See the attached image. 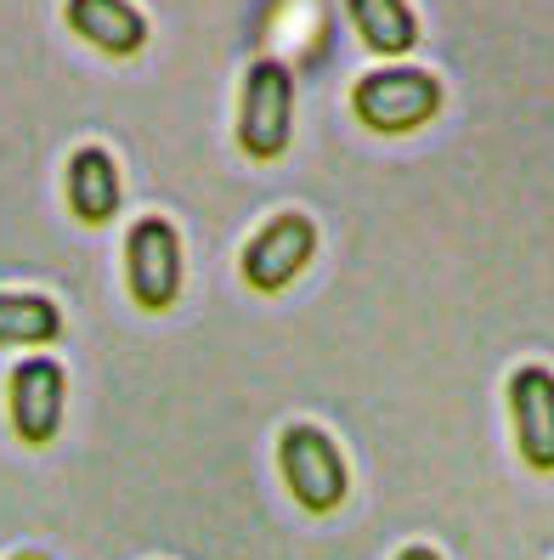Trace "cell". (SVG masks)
<instances>
[{"label": "cell", "mask_w": 554, "mask_h": 560, "mask_svg": "<svg viewBox=\"0 0 554 560\" xmlns=\"http://www.w3.org/2000/svg\"><path fill=\"white\" fill-rule=\"evenodd\" d=\"M397 560H441V555H436V549H431V544H408V549H402V555H397Z\"/></svg>", "instance_id": "12"}, {"label": "cell", "mask_w": 554, "mask_h": 560, "mask_svg": "<svg viewBox=\"0 0 554 560\" xmlns=\"http://www.w3.org/2000/svg\"><path fill=\"white\" fill-rule=\"evenodd\" d=\"M62 335V312L46 294H0V346H46Z\"/></svg>", "instance_id": "11"}, {"label": "cell", "mask_w": 554, "mask_h": 560, "mask_svg": "<svg viewBox=\"0 0 554 560\" xmlns=\"http://www.w3.org/2000/svg\"><path fill=\"white\" fill-rule=\"evenodd\" d=\"M436 108H441V80L425 69H374L351 91V114L379 137L419 130L425 119H436Z\"/></svg>", "instance_id": "1"}, {"label": "cell", "mask_w": 554, "mask_h": 560, "mask_svg": "<svg viewBox=\"0 0 554 560\" xmlns=\"http://www.w3.org/2000/svg\"><path fill=\"white\" fill-rule=\"evenodd\" d=\"M12 560H51V555H35V549H23V555H12Z\"/></svg>", "instance_id": "13"}, {"label": "cell", "mask_w": 554, "mask_h": 560, "mask_svg": "<svg viewBox=\"0 0 554 560\" xmlns=\"http://www.w3.org/2000/svg\"><path fill=\"white\" fill-rule=\"evenodd\" d=\"M62 390H69V380H62V362L51 357H28L12 369V424H17V436L28 447H46L57 436V424H62Z\"/></svg>", "instance_id": "6"}, {"label": "cell", "mask_w": 554, "mask_h": 560, "mask_svg": "<svg viewBox=\"0 0 554 560\" xmlns=\"http://www.w3.org/2000/svg\"><path fill=\"white\" fill-rule=\"evenodd\" d=\"M288 125H295V74L278 57L249 62L244 80V114H238V148L249 159H278L288 148Z\"/></svg>", "instance_id": "2"}, {"label": "cell", "mask_w": 554, "mask_h": 560, "mask_svg": "<svg viewBox=\"0 0 554 560\" xmlns=\"http://www.w3.org/2000/svg\"><path fill=\"white\" fill-rule=\"evenodd\" d=\"M311 255H317V226H311V215H300V210L272 215V221L249 238V249H244V283L260 289V294H278V289H288V283L306 272Z\"/></svg>", "instance_id": "5"}, {"label": "cell", "mask_w": 554, "mask_h": 560, "mask_svg": "<svg viewBox=\"0 0 554 560\" xmlns=\"http://www.w3.org/2000/svg\"><path fill=\"white\" fill-rule=\"evenodd\" d=\"M345 12L356 23V35H363V46L379 57H402L419 46V12L408 0H345Z\"/></svg>", "instance_id": "10"}, {"label": "cell", "mask_w": 554, "mask_h": 560, "mask_svg": "<svg viewBox=\"0 0 554 560\" xmlns=\"http://www.w3.org/2000/svg\"><path fill=\"white\" fill-rule=\"evenodd\" d=\"M69 28L108 57H130L148 46V18L130 0H69Z\"/></svg>", "instance_id": "8"}, {"label": "cell", "mask_w": 554, "mask_h": 560, "mask_svg": "<svg viewBox=\"0 0 554 560\" xmlns=\"http://www.w3.org/2000/svg\"><path fill=\"white\" fill-rule=\"evenodd\" d=\"M278 465H283L288 492H295L311 515L340 510V499H345V458H340L329 431H317V424H288V431L278 436Z\"/></svg>", "instance_id": "3"}, {"label": "cell", "mask_w": 554, "mask_h": 560, "mask_svg": "<svg viewBox=\"0 0 554 560\" xmlns=\"http://www.w3.org/2000/svg\"><path fill=\"white\" fill-rule=\"evenodd\" d=\"M125 278L130 301L142 312H170L181 294V238L165 215H142L125 238Z\"/></svg>", "instance_id": "4"}, {"label": "cell", "mask_w": 554, "mask_h": 560, "mask_svg": "<svg viewBox=\"0 0 554 560\" xmlns=\"http://www.w3.org/2000/svg\"><path fill=\"white\" fill-rule=\"evenodd\" d=\"M69 210L85 226H103L119 210V164L108 148H80L69 159Z\"/></svg>", "instance_id": "9"}, {"label": "cell", "mask_w": 554, "mask_h": 560, "mask_svg": "<svg viewBox=\"0 0 554 560\" xmlns=\"http://www.w3.org/2000/svg\"><path fill=\"white\" fill-rule=\"evenodd\" d=\"M509 413H515V442L532 470H554V374L543 362H527L509 380Z\"/></svg>", "instance_id": "7"}]
</instances>
